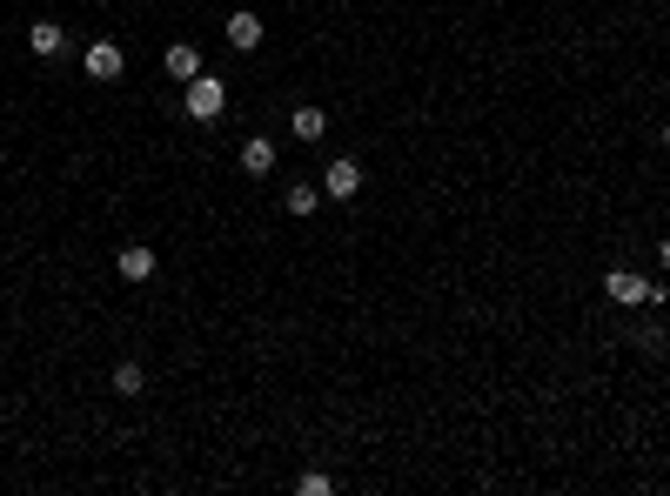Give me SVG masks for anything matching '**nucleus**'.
<instances>
[{
  "label": "nucleus",
  "mask_w": 670,
  "mask_h": 496,
  "mask_svg": "<svg viewBox=\"0 0 670 496\" xmlns=\"http://www.w3.org/2000/svg\"><path fill=\"white\" fill-rule=\"evenodd\" d=\"M161 68L175 74V81H195V74H201V54H195V41H175L168 54H161Z\"/></svg>",
  "instance_id": "nucleus-8"
},
{
  "label": "nucleus",
  "mask_w": 670,
  "mask_h": 496,
  "mask_svg": "<svg viewBox=\"0 0 670 496\" xmlns=\"http://www.w3.org/2000/svg\"><path fill=\"white\" fill-rule=\"evenodd\" d=\"M27 47H34V54H61V47H67V27L61 21H34V27H27Z\"/></svg>",
  "instance_id": "nucleus-9"
},
{
  "label": "nucleus",
  "mask_w": 670,
  "mask_h": 496,
  "mask_svg": "<svg viewBox=\"0 0 670 496\" xmlns=\"http://www.w3.org/2000/svg\"><path fill=\"white\" fill-rule=\"evenodd\" d=\"M295 490H302V496H329V490H335V476H329V470H309L302 483H295Z\"/></svg>",
  "instance_id": "nucleus-13"
},
{
  "label": "nucleus",
  "mask_w": 670,
  "mask_h": 496,
  "mask_svg": "<svg viewBox=\"0 0 670 496\" xmlns=\"http://www.w3.org/2000/svg\"><path fill=\"white\" fill-rule=\"evenodd\" d=\"M148 389V369L141 362H114V396H141Z\"/></svg>",
  "instance_id": "nucleus-12"
},
{
  "label": "nucleus",
  "mask_w": 670,
  "mask_h": 496,
  "mask_svg": "<svg viewBox=\"0 0 670 496\" xmlns=\"http://www.w3.org/2000/svg\"><path fill=\"white\" fill-rule=\"evenodd\" d=\"M222 108H228L222 74H195V81H188V114H195V121H215Z\"/></svg>",
  "instance_id": "nucleus-3"
},
{
  "label": "nucleus",
  "mask_w": 670,
  "mask_h": 496,
  "mask_svg": "<svg viewBox=\"0 0 670 496\" xmlns=\"http://www.w3.org/2000/svg\"><path fill=\"white\" fill-rule=\"evenodd\" d=\"M315 202H322L315 181H289V188H282V208H289V215H315Z\"/></svg>",
  "instance_id": "nucleus-11"
},
{
  "label": "nucleus",
  "mask_w": 670,
  "mask_h": 496,
  "mask_svg": "<svg viewBox=\"0 0 670 496\" xmlns=\"http://www.w3.org/2000/svg\"><path fill=\"white\" fill-rule=\"evenodd\" d=\"M114 269H121V282H148V275H155V248L148 242H121Z\"/></svg>",
  "instance_id": "nucleus-5"
},
{
  "label": "nucleus",
  "mask_w": 670,
  "mask_h": 496,
  "mask_svg": "<svg viewBox=\"0 0 670 496\" xmlns=\"http://www.w3.org/2000/svg\"><path fill=\"white\" fill-rule=\"evenodd\" d=\"M242 168L248 175H275V141H262V135L242 141Z\"/></svg>",
  "instance_id": "nucleus-10"
},
{
  "label": "nucleus",
  "mask_w": 670,
  "mask_h": 496,
  "mask_svg": "<svg viewBox=\"0 0 670 496\" xmlns=\"http://www.w3.org/2000/svg\"><path fill=\"white\" fill-rule=\"evenodd\" d=\"M603 295H610V302H624V309H644V302H664V289H657L650 275H637V269H610V275H603Z\"/></svg>",
  "instance_id": "nucleus-1"
},
{
  "label": "nucleus",
  "mask_w": 670,
  "mask_h": 496,
  "mask_svg": "<svg viewBox=\"0 0 670 496\" xmlns=\"http://www.w3.org/2000/svg\"><path fill=\"white\" fill-rule=\"evenodd\" d=\"M657 262H664V275H670V242H664V248H657Z\"/></svg>",
  "instance_id": "nucleus-14"
},
{
  "label": "nucleus",
  "mask_w": 670,
  "mask_h": 496,
  "mask_svg": "<svg viewBox=\"0 0 670 496\" xmlns=\"http://www.w3.org/2000/svg\"><path fill=\"white\" fill-rule=\"evenodd\" d=\"M289 135L295 141H322V135H329V114L315 108V101H302V108L289 114Z\"/></svg>",
  "instance_id": "nucleus-7"
},
{
  "label": "nucleus",
  "mask_w": 670,
  "mask_h": 496,
  "mask_svg": "<svg viewBox=\"0 0 670 496\" xmlns=\"http://www.w3.org/2000/svg\"><path fill=\"white\" fill-rule=\"evenodd\" d=\"M228 47H242V54H255V47H262V14H248V7H242V14H228Z\"/></svg>",
  "instance_id": "nucleus-6"
},
{
  "label": "nucleus",
  "mask_w": 670,
  "mask_h": 496,
  "mask_svg": "<svg viewBox=\"0 0 670 496\" xmlns=\"http://www.w3.org/2000/svg\"><path fill=\"white\" fill-rule=\"evenodd\" d=\"M664 155H670V121H664Z\"/></svg>",
  "instance_id": "nucleus-15"
},
{
  "label": "nucleus",
  "mask_w": 670,
  "mask_h": 496,
  "mask_svg": "<svg viewBox=\"0 0 670 496\" xmlns=\"http://www.w3.org/2000/svg\"><path fill=\"white\" fill-rule=\"evenodd\" d=\"M81 68H88V81H121V68H128V54L114 41H94L88 54H81Z\"/></svg>",
  "instance_id": "nucleus-4"
},
{
  "label": "nucleus",
  "mask_w": 670,
  "mask_h": 496,
  "mask_svg": "<svg viewBox=\"0 0 670 496\" xmlns=\"http://www.w3.org/2000/svg\"><path fill=\"white\" fill-rule=\"evenodd\" d=\"M322 195H329V202H356V195H362V161L335 155L329 168H322Z\"/></svg>",
  "instance_id": "nucleus-2"
}]
</instances>
